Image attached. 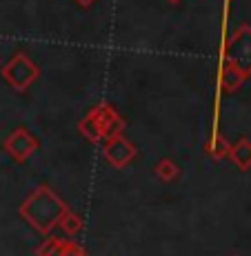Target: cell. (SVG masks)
<instances>
[{
  "instance_id": "11",
  "label": "cell",
  "mask_w": 251,
  "mask_h": 256,
  "mask_svg": "<svg viewBox=\"0 0 251 256\" xmlns=\"http://www.w3.org/2000/svg\"><path fill=\"white\" fill-rule=\"evenodd\" d=\"M229 147H231V145L223 138V136L216 134L214 138H211V140L205 145V152H207V154H209L214 160H218V158H225V156L229 154Z\"/></svg>"
},
{
  "instance_id": "4",
  "label": "cell",
  "mask_w": 251,
  "mask_h": 256,
  "mask_svg": "<svg viewBox=\"0 0 251 256\" xmlns=\"http://www.w3.org/2000/svg\"><path fill=\"white\" fill-rule=\"evenodd\" d=\"M138 147L131 142L127 136L122 134H114L109 138H105V147H102V156L111 167L116 170H122L136 158Z\"/></svg>"
},
{
  "instance_id": "7",
  "label": "cell",
  "mask_w": 251,
  "mask_h": 256,
  "mask_svg": "<svg viewBox=\"0 0 251 256\" xmlns=\"http://www.w3.org/2000/svg\"><path fill=\"white\" fill-rule=\"evenodd\" d=\"M227 156L240 167V170H249V167H251V142L247 138L238 140L234 147H229V154Z\"/></svg>"
},
{
  "instance_id": "8",
  "label": "cell",
  "mask_w": 251,
  "mask_h": 256,
  "mask_svg": "<svg viewBox=\"0 0 251 256\" xmlns=\"http://www.w3.org/2000/svg\"><path fill=\"white\" fill-rule=\"evenodd\" d=\"M245 78H247V76H245L238 67H234L231 62H225L223 76H220V85L225 87V92H236L240 85H243Z\"/></svg>"
},
{
  "instance_id": "5",
  "label": "cell",
  "mask_w": 251,
  "mask_h": 256,
  "mask_svg": "<svg viewBox=\"0 0 251 256\" xmlns=\"http://www.w3.org/2000/svg\"><path fill=\"white\" fill-rule=\"evenodd\" d=\"M38 147H40V140H38L27 127H18V130H13L2 142V150L7 152L16 163H24Z\"/></svg>"
},
{
  "instance_id": "2",
  "label": "cell",
  "mask_w": 251,
  "mask_h": 256,
  "mask_svg": "<svg viewBox=\"0 0 251 256\" xmlns=\"http://www.w3.org/2000/svg\"><path fill=\"white\" fill-rule=\"evenodd\" d=\"M38 76H40V70H38V65L27 54H16V56L2 67V78L16 92H24L33 80H38Z\"/></svg>"
},
{
  "instance_id": "13",
  "label": "cell",
  "mask_w": 251,
  "mask_h": 256,
  "mask_svg": "<svg viewBox=\"0 0 251 256\" xmlns=\"http://www.w3.org/2000/svg\"><path fill=\"white\" fill-rule=\"evenodd\" d=\"M58 256H87V254H85V250H82L78 243L62 238V243H60V252H58Z\"/></svg>"
},
{
  "instance_id": "15",
  "label": "cell",
  "mask_w": 251,
  "mask_h": 256,
  "mask_svg": "<svg viewBox=\"0 0 251 256\" xmlns=\"http://www.w3.org/2000/svg\"><path fill=\"white\" fill-rule=\"evenodd\" d=\"M169 2H171V4H176V2H180V0H169Z\"/></svg>"
},
{
  "instance_id": "10",
  "label": "cell",
  "mask_w": 251,
  "mask_h": 256,
  "mask_svg": "<svg viewBox=\"0 0 251 256\" xmlns=\"http://www.w3.org/2000/svg\"><path fill=\"white\" fill-rule=\"evenodd\" d=\"M58 228L65 230L67 236H76V234L82 230V218H80V216H78L73 210L67 208V212L62 214V218H60V223H58Z\"/></svg>"
},
{
  "instance_id": "3",
  "label": "cell",
  "mask_w": 251,
  "mask_h": 256,
  "mask_svg": "<svg viewBox=\"0 0 251 256\" xmlns=\"http://www.w3.org/2000/svg\"><path fill=\"white\" fill-rule=\"evenodd\" d=\"M225 56H227V62L238 67L245 76H249L251 74V27L243 24V27L234 34Z\"/></svg>"
},
{
  "instance_id": "6",
  "label": "cell",
  "mask_w": 251,
  "mask_h": 256,
  "mask_svg": "<svg viewBox=\"0 0 251 256\" xmlns=\"http://www.w3.org/2000/svg\"><path fill=\"white\" fill-rule=\"evenodd\" d=\"M89 116L96 120L98 130H100V134H102V140L114 134H122V130H125V120H122V118L118 116V112L109 105H98L96 110L89 112Z\"/></svg>"
},
{
  "instance_id": "12",
  "label": "cell",
  "mask_w": 251,
  "mask_h": 256,
  "mask_svg": "<svg viewBox=\"0 0 251 256\" xmlns=\"http://www.w3.org/2000/svg\"><path fill=\"white\" fill-rule=\"evenodd\" d=\"M60 243H62V238H47L45 243L38 248V256H58Z\"/></svg>"
},
{
  "instance_id": "1",
  "label": "cell",
  "mask_w": 251,
  "mask_h": 256,
  "mask_svg": "<svg viewBox=\"0 0 251 256\" xmlns=\"http://www.w3.org/2000/svg\"><path fill=\"white\" fill-rule=\"evenodd\" d=\"M18 212L36 232L51 234V230L60 223L62 214L67 212V203L49 185H38L20 203Z\"/></svg>"
},
{
  "instance_id": "14",
  "label": "cell",
  "mask_w": 251,
  "mask_h": 256,
  "mask_svg": "<svg viewBox=\"0 0 251 256\" xmlns=\"http://www.w3.org/2000/svg\"><path fill=\"white\" fill-rule=\"evenodd\" d=\"M78 4H80V7H91L93 2H96V0H76Z\"/></svg>"
},
{
  "instance_id": "9",
  "label": "cell",
  "mask_w": 251,
  "mask_h": 256,
  "mask_svg": "<svg viewBox=\"0 0 251 256\" xmlns=\"http://www.w3.org/2000/svg\"><path fill=\"white\" fill-rule=\"evenodd\" d=\"M154 174L158 176L162 183H171V180H176V178L180 176V167L176 165L171 158H162V160H158V163H156Z\"/></svg>"
}]
</instances>
